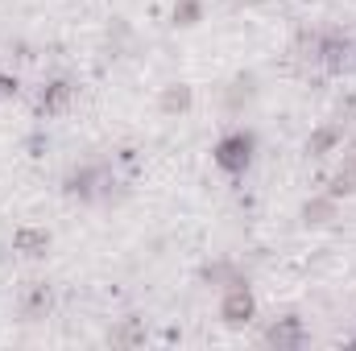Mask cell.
<instances>
[{
  "instance_id": "6da1fadb",
  "label": "cell",
  "mask_w": 356,
  "mask_h": 351,
  "mask_svg": "<svg viewBox=\"0 0 356 351\" xmlns=\"http://www.w3.org/2000/svg\"><path fill=\"white\" fill-rule=\"evenodd\" d=\"M220 166H228V170H241L245 162H249V137H228L224 145H220Z\"/></svg>"
},
{
  "instance_id": "7a4b0ae2",
  "label": "cell",
  "mask_w": 356,
  "mask_h": 351,
  "mask_svg": "<svg viewBox=\"0 0 356 351\" xmlns=\"http://www.w3.org/2000/svg\"><path fill=\"white\" fill-rule=\"evenodd\" d=\"M249 314H253V298H249L245 289H232V293L224 298V318H228V323H249Z\"/></svg>"
}]
</instances>
